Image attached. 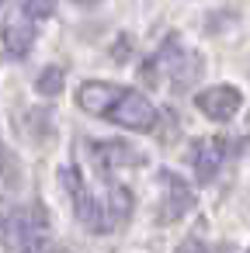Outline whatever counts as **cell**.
<instances>
[{
    "mask_svg": "<svg viewBox=\"0 0 250 253\" xmlns=\"http://www.w3.org/2000/svg\"><path fill=\"white\" fill-rule=\"evenodd\" d=\"M35 90H39L42 97H56V94L63 90V70H59V66H46V70L39 73V80H35Z\"/></svg>",
    "mask_w": 250,
    "mask_h": 253,
    "instance_id": "30bf717a",
    "label": "cell"
},
{
    "mask_svg": "<svg viewBox=\"0 0 250 253\" xmlns=\"http://www.w3.org/2000/svg\"><path fill=\"white\" fill-rule=\"evenodd\" d=\"M150 77H163V80H170L174 90H188V87L201 77V59H198V52L184 49L177 35H170V39L160 45L153 66H150Z\"/></svg>",
    "mask_w": 250,
    "mask_h": 253,
    "instance_id": "6da1fadb",
    "label": "cell"
},
{
    "mask_svg": "<svg viewBox=\"0 0 250 253\" xmlns=\"http://www.w3.org/2000/svg\"><path fill=\"white\" fill-rule=\"evenodd\" d=\"M125 90L122 87H115V84H101V80H87L80 90H77V104L87 111V115H101V118H108V111L118 104V97H122Z\"/></svg>",
    "mask_w": 250,
    "mask_h": 253,
    "instance_id": "52a82bcc",
    "label": "cell"
},
{
    "mask_svg": "<svg viewBox=\"0 0 250 253\" xmlns=\"http://www.w3.org/2000/svg\"><path fill=\"white\" fill-rule=\"evenodd\" d=\"M42 239H46V215L42 208H21L14 218H11V246L14 253H39L42 250Z\"/></svg>",
    "mask_w": 250,
    "mask_h": 253,
    "instance_id": "277c9868",
    "label": "cell"
},
{
    "mask_svg": "<svg viewBox=\"0 0 250 253\" xmlns=\"http://www.w3.org/2000/svg\"><path fill=\"white\" fill-rule=\"evenodd\" d=\"M160 180L167 184V191H163V205H160V215H163V222H174V218H181V215L191 208V194H188V187H184L174 173H163Z\"/></svg>",
    "mask_w": 250,
    "mask_h": 253,
    "instance_id": "9c48e42d",
    "label": "cell"
},
{
    "mask_svg": "<svg viewBox=\"0 0 250 253\" xmlns=\"http://www.w3.org/2000/svg\"><path fill=\"white\" fill-rule=\"evenodd\" d=\"M195 104H198V111H201L205 118H212V122H229V118L240 111L243 97H240V90H236V87H226V84H219V87H208V90H201Z\"/></svg>",
    "mask_w": 250,
    "mask_h": 253,
    "instance_id": "5b68a950",
    "label": "cell"
},
{
    "mask_svg": "<svg viewBox=\"0 0 250 253\" xmlns=\"http://www.w3.org/2000/svg\"><path fill=\"white\" fill-rule=\"evenodd\" d=\"M0 236H4V215H0Z\"/></svg>",
    "mask_w": 250,
    "mask_h": 253,
    "instance_id": "4fadbf2b",
    "label": "cell"
},
{
    "mask_svg": "<svg viewBox=\"0 0 250 253\" xmlns=\"http://www.w3.org/2000/svg\"><path fill=\"white\" fill-rule=\"evenodd\" d=\"M32 42H35V25L21 7H14V18L4 25V45L14 59H25L32 52Z\"/></svg>",
    "mask_w": 250,
    "mask_h": 253,
    "instance_id": "ba28073f",
    "label": "cell"
},
{
    "mask_svg": "<svg viewBox=\"0 0 250 253\" xmlns=\"http://www.w3.org/2000/svg\"><path fill=\"white\" fill-rule=\"evenodd\" d=\"M63 184H66V191H70V198H73V208H77V218L91 229V232H111L118 222H115V215H111V205H108V194L104 198H98V194H91L87 191V184L80 180V173L73 170V167H63Z\"/></svg>",
    "mask_w": 250,
    "mask_h": 253,
    "instance_id": "7a4b0ae2",
    "label": "cell"
},
{
    "mask_svg": "<svg viewBox=\"0 0 250 253\" xmlns=\"http://www.w3.org/2000/svg\"><path fill=\"white\" fill-rule=\"evenodd\" d=\"M177 253H208V250H205V243H201L198 236H191V239H184V243L177 246Z\"/></svg>",
    "mask_w": 250,
    "mask_h": 253,
    "instance_id": "7c38bea8",
    "label": "cell"
},
{
    "mask_svg": "<svg viewBox=\"0 0 250 253\" xmlns=\"http://www.w3.org/2000/svg\"><path fill=\"white\" fill-rule=\"evenodd\" d=\"M21 11H25L28 18H52V14H56L52 4H21Z\"/></svg>",
    "mask_w": 250,
    "mask_h": 253,
    "instance_id": "8fae6325",
    "label": "cell"
},
{
    "mask_svg": "<svg viewBox=\"0 0 250 253\" xmlns=\"http://www.w3.org/2000/svg\"><path fill=\"white\" fill-rule=\"evenodd\" d=\"M191 163H195V177L201 184H208L222 170V163H226V139H219V135L198 139L195 149H191Z\"/></svg>",
    "mask_w": 250,
    "mask_h": 253,
    "instance_id": "8992f818",
    "label": "cell"
},
{
    "mask_svg": "<svg viewBox=\"0 0 250 253\" xmlns=\"http://www.w3.org/2000/svg\"><path fill=\"white\" fill-rule=\"evenodd\" d=\"M108 122L129 128V132H150L156 125V108L150 104V97H143L139 90H125L118 97V104L108 111Z\"/></svg>",
    "mask_w": 250,
    "mask_h": 253,
    "instance_id": "3957f363",
    "label": "cell"
}]
</instances>
